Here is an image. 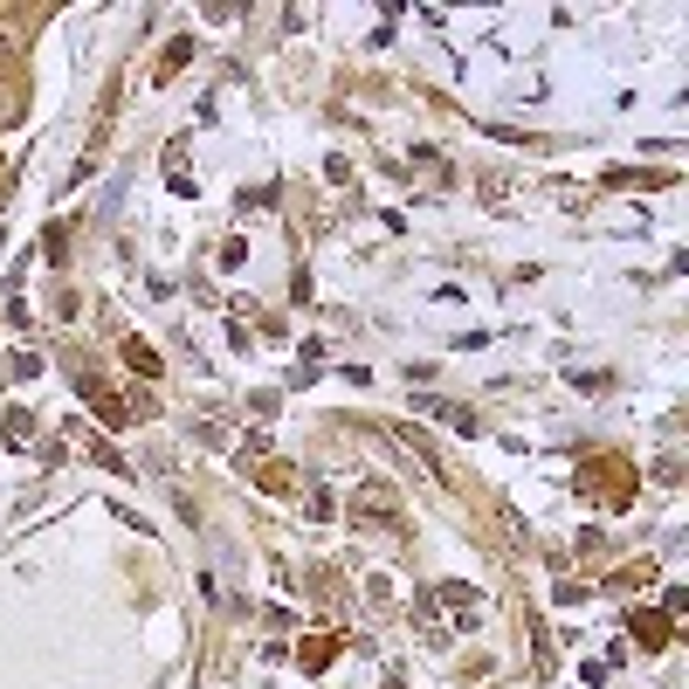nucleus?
I'll return each instance as SVG.
<instances>
[{
    "label": "nucleus",
    "mask_w": 689,
    "mask_h": 689,
    "mask_svg": "<svg viewBox=\"0 0 689 689\" xmlns=\"http://www.w3.org/2000/svg\"><path fill=\"white\" fill-rule=\"evenodd\" d=\"M352 518H379L387 531H400V497H393V482H359V497H352Z\"/></svg>",
    "instance_id": "obj_1"
},
{
    "label": "nucleus",
    "mask_w": 689,
    "mask_h": 689,
    "mask_svg": "<svg viewBox=\"0 0 689 689\" xmlns=\"http://www.w3.org/2000/svg\"><path fill=\"white\" fill-rule=\"evenodd\" d=\"M393 442H400V448L421 463V476H427V482H442V490H448V469H442V455L427 448V435H421V427H393Z\"/></svg>",
    "instance_id": "obj_2"
},
{
    "label": "nucleus",
    "mask_w": 689,
    "mask_h": 689,
    "mask_svg": "<svg viewBox=\"0 0 689 689\" xmlns=\"http://www.w3.org/2000/svg\"><path fill=\"white\" fill-rule=\"evenodd\" d=\"M442 607H448L455 621H476V614H482V593H476V586H463V579H455V586H442Z\"/></svg>",
    "instance_id": "obj_3"
},
{
    "label": "nucleus",
    "mask_w": 689,
    "mask_h": 689,
    "mask_svg": "<svg viewBox=\"0 0 689 689\" xmlns=\"http://www.w3.org/2000/svg\"><path fill=\"white\" fill-rule=\"evenodd\" d=\"M193 48H200L193 35H173V42H166V56H159V84H173V76L193 63Z\"/></svg>",
    "instance_id": "obj_4"
},
{
    "label": "nucleus",
    "mask_w": 689,
    "mask_h": 689,
    "mask_svg": "<svg viewBox=\"0 0 689 689\" xmlns=\"http://www.w3.org/2000/svg\"><path fill=\"white\" fill-rule=\"evenodd\" d=\"M421 414H435V421H448L455 435H476V414L469 407H455V400H421Z\"/></svg>",
    "instance_id": "obj_5"
},
{
    "label": "nucleus",
    "mask_w": 689,
    "mask_h": 689,
    "mask_svg": "<svg viewBox=\"0 0 689 689\" xmlns=\"http://www.w3.org/2000/svg\"><path fill=\"white\" fill-rule=\"evenodd\" d=\"M124 366H132L138 379H159V373H166V366H159V352H152L145 338H124Z\"/></svg>",
    "instance_id": "obj_6"
},
{
    "label": "nucleus",
    "mask_w": 689,
    "mask_h": 689,
    "mask_svg": "<svg viewBox=\"0 0 689 689\" xmlns=\"http://www.w3.org/2000/svg\"><path fill=\"white\" fill-rule=\"evenodd\" d=\"M331 648H338V642H331V634H303V648H297V662H303V669H331Z\"/></svg>",
    "instance_id": "obj_7"
},
{
    "label": "nucleus",
    "mask_w": 689,
    "mask_h": 689,
    "mask_svg": "<svg viewBox=\"0 0 689 689\" xmlns=\"http://www.w3.org/2000/svg\"><path fill=\"white\" fill-rule=\"evenodd\" d=\"M634 634H642L648 648H669V634H676V621L669 614H634Z\"/></svg>",
    "instance_id": "obj_8"
},
{
    "label": "nucleus",
    "mask_w": 689,
    "mask_h": 689,
    "mask_svg": "<svg viewBox=\"0 0 689 689\" xmlns=\"http://www.w3.org/2000/svg\"><path fill=\"white\" fill-rule=\"evenodd\" d=\"M35 373H42V359H35V352H14V359L0 366V379H14V387H21V379H35Z\"/></svg>",
    "instance_id": "obj_9"
},
{
    "label": "nucleus",
    "mask_w": 689,
    "mask_h": 689,
    "mask_svg": "<svg viewBox=\"0 0 689 689\" xmlns=\"http://www.w3.org/2000/svg\"><path fill=\"white\" fill-rule=\"evenodd\" d=\"M14 97H21V84H14V76H0V124H14V118H21Z\"/></svg>",
    "instance_id": "obj_10"
},
{
    "label": "nucleus",
    "mask_w": 689,
    "mask_h": 689,
    "mask_svg": "<svg viewBox=\"0 0 689 689\" xmlns=\"http://www.w3.org/2000/svg\"><path fill=\"white\" fill-rule=\"evenodd\" d=\"M263 490H269V497H284V490H297V476H290V469H284V463H276V469H269V476H263Z\"/></svg>",
    "instance_id": "obj_11"
}]
</instances>
